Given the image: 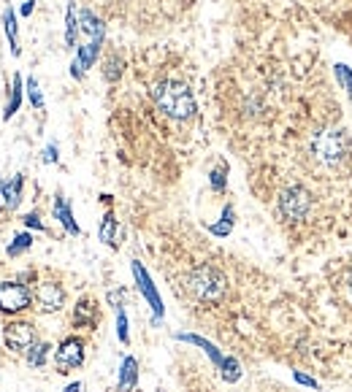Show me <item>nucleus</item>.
I'll list each match as a JSON object with an SVG mask.
<instances>
[{
	"label": "nucleus",
	"instance_id": "30",
	"mask_svg": "<svg viewBox=\"0 0 352 392\" xmlns=\"http://www.w3.org/2000/svg\"><path fill=\"white\" fill-rule=\"evenodd\" d=\"M122 74V68H120V60H109V68H106V79L109 81H117Z\"/></svg>",
	"mask_w": 352,
	"mask_h": 392
},
{
	"label": "nucleus",
	"instance_id": "5",
	"mask_svg": "<svg viewBox=\"0 0 352 392\" xmlns=\"http://www.w3.org/2000/svg\"><path fill=\"white\" fill-rule=\"evenodd\" d=\"M30 306V290L19 281H3L0 284V311L3 314H19Z\"/></svg>",
	"mask_w": 352,
	"mask_h": 392
},
{
	"label": "nucleus",
	"instance_id": "18",
	"mask_svg": "<svg viewBox=\"0 0 352 392\" xmlns=\"http://www.w3.org/2000/svg\"><path fill=\"white\" fill-rule=\"evenodd\" d=\"M117 230H120V227H117V217L109 211V214H106V217L101 220V227H98V238H101L106 246H111V249H114V246H117Z\"/></svg>",
	"mask_w": 352,
	"mask_h": 392
},
{
	"label": "nucleus",
	"instance_id": "23",
	"mask_svg": "<svg viewBox=\"0 0 352 392\" xmlns=\"http://www.w3.org/2000/svg\"><path fill=\"white\" fill-rule=\"evenodd\" d=\"M209 230H211L214 236H220V238H223V236H227V233L233 230V209H230V206H225V211H223V220L217 222V224H211Z\"/></svg>",
	"mask_w": 352,
	"mask_h": 392
},
{
	"label": "nucleus",
	"instance_id": "1",
	"mask_svg": "<svg viewBox=\"0 0 352 392\" xmlns=\"http://www.w3.org/2000/svg\"><path fill=\"white\" fill-rule=\"evenodd\" d=\"M152 98L157 103V108L166 117L176 120V122H184V120L195 117V98H193L190 87L182 84V81H160L152 90Z\"/></svg>",
	"mask_w": 352,
	"mask_h": 392
},
{
	"label": "nucleus",
	"instance_id": "22",
	"mask_svg": "<svg viewBox=\"0 0 352 392\" xmlns=\"http://www.w3.org/2000/svg\"><path fill=\"white\" fill-rule=\"evenodd\" d=\"M30 246H33V236H30V233H17V236H14V241L8 244L6 252H8V257H19L22 252L30 249Z\"/></svg>",
	"mask_w": 352,
	"mask_h": 392
},
{
	"label": "nucleus",
	"instance_id": "16",
	"mask_svg": "<svg viewBox=\"0 0 352 392\" xmlns=\"http://www.w3.org/2000/svg\"><path fill=\"white\" fill-rule=\"evenodd\" d=\"M176 341L195 343V346H201L203 352L211 357V363H214V366H223V360H225V357L217 352V346H214L211 341H206V338H201V336H193V333H176Z\"/></svg>",
	"mask_w": 352,
	"mask_h": 392
},
{
	"label": "nucleus",
	"instance_id": "24",
	"mask_svg": "<svg viewBox=\"0 0 352 392\" xmlns=\"http://www.w3.org/2000/svg\"><path fill=\"white\" fill-rule=\"evenodd\" d=\"M220 368H223V379H225V382H239V379H241V366H239L236 357H225Z\"/></svg>",
	"mask_w": 352,
	"mask_h": 392
},
{
	"label": "nucleus",
	"instance_id": "34",
	"mask_svg": "<svg viewBox=\"0 0 352 392\" xmlns=\"http://www.w3.org/2000/svg\"><path fill=\"white\" fill-rule=\"evenodd\" d=\"M63 392H81V384H79V382H74V384H68V387H65Z\"/></svg>",
	"mask_w": 352,
	"mask_h": 392
},
{
	"label": "nucleus",
	"instance_id": "35",
	"mask_svg": "<svg viewBox=\"0 0 352 392\" xmlns=\"http://www.w3.org/2000/svg\"><path fill=\"white\" fill-rule=\"evenodd\" d=\"M0 200H3V197H0Z\"/></svg>",
	"mask_w": 352,
	"mask_h": 392
},
{
	"label": "nucleus",
	"instance_id": "11",
	"mask_svg": "<svg viewBox=\"0 0 352 392\" xmlns=\"http://www.w3.org/2000/svg\"><path fill=\"white\" fill-rule=\"evenodd\" d=\"M22 187H25V176H14L11 181H6L0 176V197L8 209H17L19 200H22Z\"/></svg>",
	"mask_w": 352,
	"mask_h": 392
},
{
	"label": "nucleus",
	"instance_id": "33",
	"mask_svg": "<svg viewBox=\"0 0 352 392\" xmlns=\"http://www.w3.org/2000/svg\"><path fill=\"white\" fill-rule=\"evenodd\" d=\"M33 8H35V0H25L19 14H22V17H30V14H33Z\"/></svg>",
	"mask_w": 352,
	"mask_h": 392
},
{
	"label": "nucleus",
	"instance_id": "8",
	"mask_svg": "<svg viewBox=\"0 0 352 392\" xmlns=\"http://www.w3.org/2000/svg\"><path fill=\"white\" fill-rule=\"evenodd\" d=\"M6 343L14 352H27L30 346H35V327L30 322H11L6 325Z\"/></svg>",
	"mask_w": 352,
	"mask_h": 392
},
{
	"label": "nucleus",
	"instance_id": "15",
	"mask_svg": "<svg viewBox=\"0 0 352 392\" xmlns=\"http://www.w3.org/2000/svg\"><path fill=\"white\" fill-rule=\"evenodd\" d=\"M54 217L60 220V224L71 233V236H79V224H76V220H74V211H71V206H68V200L63 195H57L54 197Z\"/></svg>",
	"mask_w": 352,
	"mask_h": 392
},
{
	"label": "nucleus",
	"instance_id": "4",
	"mask_svg": "<svg viewBox=\"0 0 352 392\" xmlns=\"http://www.w3.org/2000/svg\"><path fill=\"white\" fill-rule=\"evenodd\" d=\"M312 209V193H306L303 187H287L279 195V214L285 220H303Z\"/></svg>",
	"mask_w": 352,
	"mask_h": 392
},
{
	"label": "nucleus",
	"instance_id": "28",
	"mask_svg": "<svg viewBox=\"0 0 352 392\" xmlns=\"http://www.w3.org/2000/svg\"><path fill=\"white\" fill-rule=\"evenodd\" d=\"M336 76H339V81L347 87V92L352 95V71L347 65H336Z\"/></svg>",
	"mask_w": 352,
	"mask_h": 392
},
{
	"label": "nucleus",
	"instance_id": "27",
	"mask_svg": "<svg viewBox=\"0 0 352 392\" xmlns=\"http://www.w3.org/2000/svg\"><path fill=\"white\" fill-rule=\"evenodd\" d=\"M117 336H120L122 343H127V317L122 306H117Z\"/></svg>",
	"mask_w": 352,
	"mask_h": 392
},
{
	"label": "nucleus",
	"instance_id": "20",
	"mask_svg": "<svg viewBox=\"0 0 352 392\" xmlns=\"http://www.w3.org/2000/svg\"><path fill=\"white\" fill-rule=\"evenodd\" d=\"M79 14H76L74 3L68 6V11H65V44L68 47H76V38H79Z\"/></svg>",
	"mask_w": 352,
	"mask_h": 392
},
{
	"label": "nucleus",
	"instance_id": "25",
	"mask_svg": "<svg viewBox=\"0 0 352 392\" xmlns=\"http://www.w3.org/2000/svg\"><path fill=\"white\" fill-rule=\"evenodd\" d=\"M209 181H211V190L214 193H223L225 190V181H227V165L223 163V165H217L214 171L209 173Z\"/></svg>",
	"mask_w": 352,
	"mask_h": 392
},
{
	"label": "nucleus",
	"instance_id": "32",
	"mask_svg": "<svg viewBox=\"0 0 352 392\" xmlns=\"http://www.w3.org/2000/svg\"><path fill=\"white\" fill-rule=\"evenodd\" d=\"M57 157H60V154H57V147H54V144H49V147L44 149V163H57Z\"/></svg>",
	"mask_w": 352,
	"mask_h": 392
},
{
	"label": "nucleus",
	"instance_id": "14",
	"mask_svg": "<svg viewBox=\"0 0 352 392\" xmlns=\"http://www.w3.org/2000/svg\"><path fill=\"white\" fill-rule=\"evenodd\" d=\"M138 384V360L136 357H125L122 368H120V382H117V390L120 392H133Z\"/></svg>",
	"mask_w": 352,
	"mask_h": 392
},
{
	"label": "nucleus",
	"instance_id": "31",
	"mask_svg": "<svg viewBox=\"0 0 352 392\" xmlns=\"http://www.w3.org/2000/svg\"><path fill=\"white\" fill-rule=\"evenodd\" d=\"M22 222H25L27 227H33V230H47V227H44V222H41V217H38L35 211H33V214H27Z\"/></svg>",
	"mask_w": 352,
	"mask_h": 392
},
{
	"label": "nucleus",
	"instance_id": "19",
	"mask_svg": "<svg viewBox=\"0 0 352 392\" xmlns=\"http://www.w3.org/2000/svg\"><path fill=\"white\" fill-rule=\"evenodd\" d=\"M95 317H98V314H95L93 300H81L74 311V325H79V327H93V325H95Z\"/></svg>",
	"mask_w": 352,
	"mask_h": 392
},
{
	"label": "nucleus",
	"instance_id": "2",
	"mask_svg": "<svg viewBox=\"0 0 352 392\" xmlns=\"http://www.w3.org/2000/svg\"><path fill=\"white\" fill-rule=\"evenodd\" d=\"M347 133L336 130V127H323L317 130V136L312 138V154L317 157V163H323L328 168L339 165L347 154Z\"/></svg>",
	"mask_w": 352,
	"mask_h": 392
},
{
	"label": "nucleus",
	"instance_id": "12",
	"mask_svg": "<svg viewBox=\"0 0 352 392\" xmlns=\"http://www.w3.org/2000/svg\"><path fill=\"white\" fill-rule=\"evenodd\" d=\"M79 27H81V33L90 35V41H103V35H106V25L90 8H81L79 11Z\"/></svg>",
	"mask_w": 352,
	"mask_h": 392
},
{
	"label": "nucleus",
	"instance_id": "3",
	"mask_svg": "<svg viewBox=\"0 0 352 392\" xmlns=\"http://www.w3.org/2000/svg\"><path fill=\"white\" fill-rule=\"evenodd\" d=\"M187 284H190L193 295L201 300H220L225 293V276L211 266H201V268L193 270Z\"/></svg>",
	"mask_w": 352,
	"mask_h": 392
},
{
	"label": "nucleus",
	"instance_id": "17",
	"mask_svg": "<svg viewBox=\"0 0 352 392\" xmlns=\"http://www.w3.org/2000/svg\"><path fill=\"white\" fill-rule=\"evenodd\" d=\"M25 90V81H22V76H14V81H11V98H8V103H6V111H3V120L8 122L17 111H19V106H22V92Z\"/></svg>",
	"mask_w": 352,
	"mask_h": 392
},
{
	"label": "nucleus",
	"instance_id": "21",
	"mask_svg": "<svg viewBox=\"0 0 352 392\" xmlns=\"http://www.w3.org/2000/svg\"><path fill=\"white\" fill-rule=\"evenodd\" d=\"M49 349H51L49 343H35V346H30V349H27V363L33 368H44Z\"/></svg>",
	"mask_w": 352,
	"mask_h": 392
},
{
	"label": "nucleus",
	"instance_id": "26",
	"mask_svg": "<svg viewBox=\"0 0 352 392\" xmlns=\"http://www.w3.org/2000/svg\"><path fill=\"white\" fill-rule=\"evenodd\" d=\"M25 90H27V98H30V103H33V108H44V95H41V90H38V81L30 76L25 81Z\"/></svg>",
	"mask_w": 352,
	"mask_h": 392
},
{
	"label": "nucleus",
	"instance_id": "13",
	"mask_svg": "<svg viewBox=\"0 0 352 392\" xmlns=\"http://www.w3.org/2000/svg\"><path fill=\"white\" fill-rule=\"evenodd\" d=\"M3 30H6V38H8V47H11V54L19 57V25H17V11L11 6H6L3 11Z\"/></svg>",
	"mask_w": 352,
	"mask_h": 392
},
{
	"label": "nucleus",
	"instance_id": "6",
	"mask_svg": "<svg viewBox=\"0 0 352 392\" xmlns=\"http://www.w3.org/2000/svg\"><path fill=\"white\" fill-rule=\"evenodd\" d=\"M81 363H84V343L79 341V338H65V341L60 343L57 354H54L57 373H71Z\"/></svg>",
	"mask_w": 352,
	"mask_h": 392
},
{
	"label": "nucleus",
	"instance_id": "10",
	"mask_svg": "<svg viewBox=\"0 0 352 392\" xmlns=\"http://www.w3.org/2000/svg\"><path fill=\"white\" fill-rule=\"evenodd\" d=\"M101 47H103V41H87L84 47H79L74 63H71V76H74V79H81V76L95 65V60H98V54H101Z\"/></svg>",
	"mask_w": 352,
	"mask_h": 392
},
{
	"label": "nucleus",
	"instance_id": "9",
	"mask_svg": "<svg viewBox=\"0 0 352 392\" xmlns=\"http://www.w3.org/2000/svg\"><path fill=\"white\" fill-rule=\"evenodd\" d=\"M35 303H38V309L47 311V314L60 311L63 303H65V293H63V287L54 284V281H41V284L35 287Z\"/></svg>",
	"mask_w": 352,
	"mask_h": 392
},
{
	"label": "nucleus",
	"instance_id": "7",
	"mask_svg": "<svg viewBox=\"0 0 352 392\" xmlns=\"http://www.w3.org/2000/svg\"><path fill=\"white\" fill-rule=\"evenodd\" d=\"M133 279H136V284H138V290L141 295L147 297V303L152 306V314H154V322H160L163 317V300H160V295L154 290V284H152L150 273L144 270V266L138 263V260H133Z\"/></svg>",
	"mask_w": 352,
	"mask_h": 392
},
{
	"label": "nucleus",
	"instance_id": "29",
	"mask_svg": "<svg viewBox=\"0 0 352 392\" xmlns=\"http://www.w3.org/2000/svg\"><path fill=\"white\" fill-rule=\"evenodd\" d=\"M293 379L298 382V384H303V387H309V390H320V384L312 379V376H306V373H301V370H296L293 373Z\"/></svg>",
	"mask_w": 352,
	"mask_h": 392
}]
</instances>
